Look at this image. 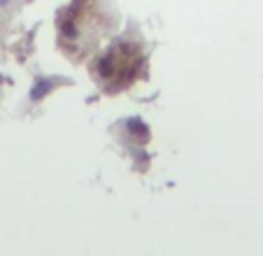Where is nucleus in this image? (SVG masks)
Wrapping results in <instances>:
<instances>
[{
  "mask_svg": "<svg viewBox=\"0 0 263 256\" xmlns=\"http://www.w3.org/2000/svg\"><path fill=\"white\" fill-rule=\"evenodd\" d=\"M9 2H12V0H0V7H7Z\"/></svg>",
  "mask_w": 263,
  "mask_h": 256,
  "instance_id": "f257e3e1",
  "label": "nucleus"
}]
</instances>
